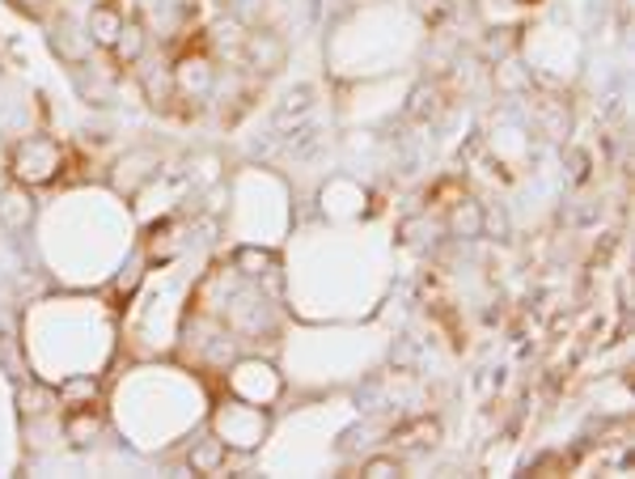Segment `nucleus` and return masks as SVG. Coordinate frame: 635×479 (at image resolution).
I'll return each mask as SVG.
<instances>
[{
	"label": "nucleus",
	"mask_w": 635,
	"mask_h": 479,
	"mask_svg": "<svg viewBox=\"0 0 635 479\" xmlns=\"http://www.w3.org/2000/svg\"><path fill=\"white\" fill-rule=\"evenodd\" d=\"M144 43H148V34H144V26L141 22H123V30H119V39H115V60L127 69V64H136L144 55Z\"/></svg>",
	"instance_id": "16"
},
{
	"label": "nucleus",
	"mask_w": 635,
	"mask_h": 479,
	"mask_svg": "<svg viewBox=\"0 0 635 479\" xmlns=\"http://www.w3.org/2000/svg\"><path fill=\"white\" fill-rule=\"evenodd\" d=\"M9 4H18V9H25V13H39L48 0H9Z\"/></svg>",
	"instance_id": "26"
},
{
	"label": "nucleus",
	"mask_w": 635,
	"mask_h": 479,
	"mask_svg": "<svg viewBox=\"0 0 635 479\" xmlns=\"http://www.w3.org/2000/svg\"><path fill=\"white\" fill-rule=\"evenodd\" d=\"M513 48H518V34H513V30H492V39L483 43L488 60H504V55H509Z\"/></svg>",
	"instance_id": "22"
},
{
	"label": "nucleus",
	"mask_w": 635,
	"mask_h": 479,
	"mask_svg": "<svg viewBox=\"0 0 635 479\" xmlns=\"http://www.w3.org/2000/svg\"><path fill=\"white\" fill-rule=\"evenodd\" d=\"M157 166H162V162H157V153H153V149H132V153H123V157L115 162V187L123 195H136L144 183L153 179V170Z\"/></svg>",
	"instance_id": "8"
},
{
	"label": "nucleus",
	"mask_w": 635,
	"mask_h": 479,
	"mask_svg": "<svg viewBox=\"0 0 635 479\" xmlns=\"http://www.w3.org/2000/svg\"><path fill=\"white\" fill-rule=\"evenodd\" d=\"M288 157H297V162H306L314 157L318 149H322V132L314 128V123H297L293 132H284V144H280Z\"/></svg>",
	"instance_id": "15"
},
{
	"label": "nucleus",
	"mask_w": 635,
	"mask_h": 479,
	"mask_svg": "<svg viewBox=\"0 0 635 479\" xmlns=\"http://www.w3.org/2000/svg\"><path fill=\"white\" fill-rule=\"evenodd\" d=\"M263 432H267V416L259 411V404H225L221 408V441L237 446V450H250L259 446Z\"/></svg>",
	"instance_id": "2"
},
{
	"label": "nucleus",
	"mask_w": 635,
	"mask_h": 479,
	"mask_svg": "<svg viewBox=\"0 0 635 479\" xmlns=\"http://www.w3.org/2000/svg\"><path fill=\"white\" fill-rule=\"evenodd\" d=\"M98 432H102V416L94 408H72L69 420H64V437H69L76 450H85V446H94Z\"/></svg>",
	"instance_id": "13"
},
{
	"label": "nucleus",
	"mask_w": 635,
	"mask_h": 479,
	"mask_svg": "<svg viewBox=\"0 0 635 479\" xmlns=\"http://www.w3.org/2000/svg\"><path fill=\"white\" fill-rule=\"evenodd\" d=\"M85 30H90V39H94V48H115L119 30H123V13H119L115 4H94L90 9V18H85Z\"/></svg>",
	"instance_id": "12"
},
{
	"label": "nucleus",
	"mask_w": 635,
	"mask_h": 479,
	"mask_svg": "<svg viewBox=\"0 0 635 479\" xmlns=\"http://www.w3.org/2000/svg\"><path fill=\"white\" fill-rule=\"evenodd\" d=\"M225 4V13L242 26H259V18L267 13V0H221Z\"/></svg>",
	"instance_id": "19"
},
{
	"label": "nucleus",
	"mask_w": 635,
	"mask_h": 479,
	"mask_svg": "<svg viewBox=\"0 0 635 479\" xmlns=\"http://www.w3.org/2000/svg\"><path fill=\"white\" fill-rule=\"evenodd\" d=\"M141 90H144V98L153 102V106H170L174 102V72L170 69H144V77H141Z\"/></svg>",
	"instance_id": "17"
},
{
	"label": "nucleus",
	"mask_w": 635,
	"mask_h": 479,
	"mask_svg": "<svg viewBox=\"0 0 635 479\" xmlns=\"http://www.w3.org/2000/svg\"><path fill=\"white\" fill-rule=\"evenodd\" d=\"M64 166V153L51 136H25L18 149H13V174L25 187H39V183H51Z\"/></svg>",
	"instance_id": "1"
},
{
	"label": "nucleus",
	"mask_w": 635,
	"mask_h": 479,
	"mask_svg": "<svg viewBox=\"0 0 635 479\" xmlns=\"http://www.w3.org/2000/svg\"><path fill=\"white\" fill-rule=\"evenodd\" d=\"M360 476H369V479H395V476H402V462L395 455H377V458H369L365 467H360Z\"/></svg>",
	"instance_id": "21"
},
{
	"label": "nucleus",
	"mask_w": 635,
	"mask_h": 479,
	"mask_svg": "<svg viewBox=\"0 0 635 479\" xmlns=\"http://www.w3.org/2000/svg\"><path fill=\"white\" fill-rule=\"evenodd\" d=\"M542 123H546V132H551V136H564L567 132V106L560 111V102H546V106H542Z\"/></svg>",
	"instance_id": "23"
},
{
	"label": "nucleus",
	"mask_w": 635,
	"mask_h": 479,
	"mask_svg": "<svg viewBox=\"0 0 635 479\" xmlns=\"http://www.w3.org/2000/svg\"><path fill=\"white\" fill-rule=\"evenodd\" d=\"M225 455H229V446L221 441V437H204V441H195L191 446V471L195 476H216L221 467H225Z\"/></svg>",
	"instance_id": "14"
},
{
	"label": "nucleus",
	"mask_w": 635,
	"mask_h": 479,
	"mask_svg": "<svg viewBox=\"0 0 635 479\" xmlns=\"http://www.w3.org/2000/svg\"><path fill=\"white\" fill-rule=\"evenodd\" d=\"M60 399H64L69 408H90L98 399V383L94 378H69V383L60 386Z\"/></svg>",
	"instance_id": "18"
},
{
	"label": "nucleus",
	"mask_w": 635,
	"mask_h": 479,
	"mask_svg": "<svg viewBox=\"0 0 635 479\" xmlns=\"http://www.w3.org/2000/svg\"><path fill=\"white\" fill-rule=\"evenodd\" d=\"M390 441H395V450H402V455H428V450L441 446V425H437L432 416H420V420L399 425Z\"/></svg>",
	"instance_id": "9"
},
{
	"label": "nucleus",
	"mask_w": 635,
	"mask_h": 479,
	"mask_svg": "<svg viewBox=\"0 0 635 479\" xmlns=\"http://www.w3.org/2000/svg\"><path fill=\"white\" fill-rule=\"evenodd\" d=\"M441 111H445V90H441L437 81H423V85H416L411 98H407V120L432 123V120H441Z\"/></svg>",
	"instance_id": "11"
},
{
	"label": "nucleus",
	"mask_w": 635,
	"mask_h": 479,
	"mask_svg": "<svg viewBox=\"0 0 635 479\" xmlns=\"http://www.w3.org/2000/svg\"><path fill=\"white\" fill-rule=\"evenodd\" d=\"M34 225V195L25 183H4L0 187V230L4 234H25Z\"/></svg>",
	"instance_id": "5"
},
{
	"label": "nucleus",
	"mask_w": 635,
	"mask_h": 479,
	"mask_svg": "<svg viewBox=\"0 0 635 479\" xmlns=\"http://www.w3.org/2000/svg\"><path fill=\"white\" fill-rule=\"evenodd\" d=\"M237 267H242L246 276H263V272H272V267H276V259H272L267 251H255V246H242V251H237Z\"/></svg>",
	"instance_id": "20"
},
{
	"label": "nucleus",
	"mask_w": 635,
	"mask_h": 479,
	"mask_svg": "<svg viewBox=\"0 0 635 479\" xmlns=\"http://www.w3.org/2000/svg\"><path fill=\"white\" fill-rule=\"evenodd\" d=\"M51 51L64 60V64H85L90 60V51H94V39H90V30H85V22H76V18H55V26H51Z\"/></svg>",
	"instance_id": "4"
},
{
	"label": "nucleus",
	"mask_w": 635,
	"mask_h": 479,
	"mask_svg": "<svg viewBox=\"0 0 635 479\" xmlns=\"http://www.w3.org/2000/svg\"><path fill=\"white\" fill-rule=\"evenodd\" d=\"M449 238H462V242H474L488 234V208L479 204V200H471V195H462V200H453L449 204Z\"/></svg>",
	"instance_id": "7"
},
{
	"label": "nucleus",
	"mask_w": 635,
	"mask_h": 479,
	"mask_svg": "<svg viewBox=\"0 0 635 479\" xmlns=\"http://www.w3.org/2000/svg\"><path fill=\"white\" fill-rule=\"evenodd\" d=\"M284 55H288V48H284L280 34H272V30H255V26H246V39H242V64L246 69L263 72V77H272V72L284 69Z\"/></svg>",
	"instance_id": "3"
},
{
	"label": "nucleus",
	"mask_w": 635,
	"mask_h": 479,
	"mask_svg": "<svg viewBox=\"0 0 635 479\" xmlns=\"http://www.w3.org/2000/svg\"><path fill=\"white\" fill-rule=\"evenodd\" d=\"M43 404H48V395H43V390H25V411H30V416H39Z\"/></svg>",
	"instance_id": "25"
},
{
	"label": "nucleus",
	"mask_w": 635,
	"mask_h": 479,
	"mask_svg": "<svg viewBox=\"0 0 635 479\" xmlns=\"http://www.w3.org/2000/svg\"><path fill=\"white\" fill-rule=\"evenodd\" d=\"M314 85H293V90H288V94L280 98V106H276V115H272V123H276V132H293V128H297V123H309L314 120V106H318V102H314Z\"/></svg>",
	"instance_id": "10"
},
{
	"label": "nucleus",
	"mask_w": 635,
	"mask_h": 479,
	"mask_svg": "<svg viewBox=\"0 0 635 479\" xmlns=\"http://www.w3.org/2000/svg\"><path fill=\"white\" fill-rule=\"evenodd\" d=\"M567 162H572V183H585V174H588V157L585 153H572V157H567Z\"/></svg>",
	"instance_id": "24"
},
{
	"label": "nucleus",
	"mask_w": 635,
	"mask_h": 479,
	"mask_svg": "<svg viewBox=\"0 0 635 479\" xmlns=\"http://www.w3.org/2000/svg\"><path fill=\"white\" fill-rule=\"evenodd\" d=\"M170 72H174V94L191 98V102L208 98L212 85H216V69H212L204 55H187V60H178V69Z\"/></svg>",
	"instance_id": "6"
}]
</instances>
